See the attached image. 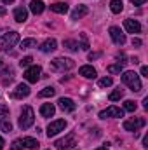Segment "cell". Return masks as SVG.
<instances>
[{"label": "cell", "mask_w": 148, "mask_h": 150, "mask_svg": "<svg viewBox=\"0 0 148 150\" xmlns=\"http://www.w3.org/2000/svg\"><path fill=\"white\" fill-rule=\"evenodd\" d=\"M56 45H58V42H56L54 38H47V40L40 45V51H42V52H51V51L56 49Z\"/></svg>", "instance_id": "e0dca14e"}, {"label": "cell", "mask_w": 148, "mask_h": 150, "mask_svg": "<svg viewBox=\"0 0 148 150\" xmlns=\"http://www.w3.org/2000/svg\"><path fill=\"white\" fill-rule=\"evenodd\" d=\"M14 19H16L18 23L26 21V19H28V11H26L25 7H16V9H14Z\"/></svg>", "instance_id": "5bb4252c"}, {"label": "cell", "mask_w": 148, "mask_h": 150, "mask_svg": "<svg viewBox=\"0 0 148 150\" xmlns=\"http://www.w3.org/2000/svg\"><path fill=\"white\" fill-rule=\"evenodd\" d=\"M19 42V33L18 32H7L0 37V51H9Z\"/></svg>", "instance_id": "7a4b0ae2"}, {"label": "cell", "mask_w": 148, "mask_h": 150, "mask_svg": "<svg viewBox=\"0 0 148 150\" xmlns=\"http://www.w3.org/2000/svg\"><path fill=\"white\" fill-rule=\"evenodd\" d=\"M2 65H4V63H2V58H0V67H2Z\"/></svg>", "instance_id": "ee69618b"}, {"label": "cell", "mask_w": 148, "mask_h": 150, "mask_svg": "<svg viewBox=\"0 0 148 150\" xmlns=\"http://www.w3.org/2000/svg\"><path fill=\"white\" fill-rule=\"evenodd\" d=\"M87 12H89V9H87L85 5H78V7H75L73 12H72V19H80V18H84Z\"/></svg>", "instance_id": "d6986e66"}, {"label": "cell", "mask_w": 148, "mask_h": 150, "mask_svg": "<svg viewBox=\"0 0 148 150\" xmlns=\"http://www.w3.org/2000/svg\"><path fill=\"white\" fill-rule=\"evenodd\" d=\"M30 94V87L26 86V84H19L18 87H16V91L12 93V96L14 98H18V100H21V98H26Z\"/></svg>", "instance_id": "4fadbf2b"}, {"label": "cell", "mask_w": 148, "mask_h": 150, "mask_svg": "<svg viewBox=\"0 0 148 150\" xmlns=\"http://www.w3.org/2000/svg\"><path fill=\"white\" fill-rule=\"evenodd\" d=\"M77 145V138H75L73 133H70L68 136H65L63 140H58L56 142V150H68Z\"/></svg>", "instance_id": "8992f818"}, {"label": "cell", "mask_w": 148, "mask_h": 150, "mask_svg": "<svg viewBox=\"0 0 148 150\" xmlns=\"http://www.w3.org/2000/svg\"><path fill=\"white\" fill-rule=\"evenodd\" d=\"M44 2L42 0H33L32 4H30V11L33 12V14H42V11H44Z\"/></svg>", "instance_id": "ffe728a7"}, {"label": "cell", "mask_w": 148, "mask_h": 150, "mask_svg": "<svg viewBox=\"0 0 148 150\" xmlns=\"http://www.w3.org/2000/svg\"><path fill=\"white\" fill-rule=\"evenodd\" d=\"M2 2H4V4H5V5H7V4H12V2H14V0H2Z\"/></svg>", "instance_id": "b9f144b4"}, {"label": "cell", "mask_w": 148, "mask_h": 150, "mask_svg": "<svg viewBox=\"0 0 148 150\" xmlns=\"http://www.w3.org/2000/svg\"><path fill=\"white\" fill-rule=\"evenodd\" d=\"M4 145H5V143H4V138H2V136H0V150L4 149Z\"/></svg>", "instance_id": "60d3db41"}, {"label": "cell", "mask_w": 148, "mask_h": 150, "mask_svg": "<svg viewBox=\"0 0 148 150\" xmlns=\"http://www.w3.org/2000/svg\"><path fill=\"white\" fill-rule=\"evenodd\" d=\"M96 58H99V52H91L89 54V59H96Z\"/></svg>", "instance_id": "d590c367"}, {"label": "cell", "mask_w": 148, "mask_h": 150, "mask_svg": "<svg viewBox=\"0 0 148 150\" xmlns=\"http://www.w3.org/2000/svg\"><path fill=\"white\" fill-rule=\"evenodd\" d=\"M110 37L117 45H124V44H125V35H124L122 30L117 28V26H111L110 28Z\"/></svg>", "instance_id": "9c48e42d"}, {"label": "cell", "mask_w": 148, "mask_h": 150, "mask_svg": "<svg viewBox=\"0 0 148 150\" xmlns=\"http://www.w3.org/2000/svg\"><path fill=\"white\" fill-rule=\"evenodd\" d=\"M40 74H42L40 67H38V65H33V67L26 68V72H25V79H26L30 84H35L38 79H40Z\"/></svg>", "instance_id": "ba28073f"}, {"label": "cell", "mask_w": 148, "mask_h": 150, "mask_svg": "<svg viewBox=\"0 0 148 150\" xmlns=\"http://www.w3.org/2000/svg\"><path fill=\"white\" fill-rule=\"evenodd\" d=\"M99 117L101 119H106V117H124V110L118 108V107H108L106 110L99 112Z\"/></svg>", "instance_id": "30bf717a"}, {"label": "cell", "mask_w": 148, "mask_h": 150, "mask_svg": "<svg viewBox=\"0 0 148 150\" xmlns=\"http://www.w3.org/2000/svg\"><path fill=\"white\" fill-rule=\"evenodd\" d=\"M122 70H124V65H122L120 61H118L117 65H110V67H108V72H110V74H120Z\"/></svg>", "instance_id": "484cf974"}, {"label": "cell", "mask_w": 148, "mask_h": 150, "mask_svg": "<svg viewBox=\"0 0 148 150\" xmlns=\"http://www.w3.org/2000/svg\"><path fill=\"white\" fill-rule=\"evenodd\" d=\"M51 67L56 72H68L75 67V61L70 59V58H56V59L51 61Z\"/></svg>", "instance_id": "277c9868"}, {"label": "cell", "mask_w": 148, "mask_h": 150, "mask_svg": "<svg viewBox=\"0 0 148 150\" xmlns=\"http://www.w3.org/2000/svg\"><path fill=\"white\" fill-rule=\"evenodd\" d=\"M11 150H23V140H14Z\"/></svg>", "instance_id": "1f68e13d"}, {"label": "cell", "mask_w": 148, "mask_h": 150, "mask_svg": "<svg viewBox=\"0 0 148 150\" xmlns=\"http://www.w3.org/2000/svg\"><path fill=\"white\" fill-rule=\"evenodd\" d=\"M0 16H5V7H0Z\"/></svg>", "instance_id": "ab89813d"}, {"label": "cell", "mask_w": 148, "mask_h": 150, "mask_svg": "<svg viewBox=\"0 0 148 150\" xmlns=\"http://www.w3.org/2000/svg\"><path fill=\"white\" fill-rule=\"evenodd\" d=\"M51 11L52 12H58V14H66L68 12V5L65 2H56V4L51 5Z\"/></svg>", "instance_id": "ac0fdd59"}, {"label": "cell", "mask_w": 148, "mask_h": 150, "mask_svg": "<svg viewBox=\"0 0 148 150\" xmlns=\"http://www.w3.org/2000/svg\"><path fill=\"white\" fill-rule=\"evenodd\" d=\"M35 122V115H33V108L32 107H25L23 112H21V117H19V127L25 131L28 127H32Z\"/></svg>", "instance_id": "3957f363"}, {"label": "cell", "mask_w": 148, "mask_h": 150, "mask_svg": "<svg viewBox=\"0 0 148 150\" xmlns=\"http://www.w3.org/2000/svg\"><path fill=\"white\" fill-rule=\"evenodd\" d=\"M143 107H145V108H148V98H145V100H143Z\"/></svg>", "instance_id": "f35d334b"}, {"label": "cell", "mask_w": 148, "mask_h": 150, "mask_svg": "<svg viewBox=\"0 0 148 150\" xmlns=\"http://www.w3.org/2000/svg\"><path fill=\"white\" fill-rule=\"evenodd\" d=\"M124 110H127V112H134V110H136V103L131 101V100H127V101L124 103Z\"/></svg>", "instance_id": "f546056e"}, {"label": "cell", "mask_w": 148, "mask_h": 150, "mask_svg": "<svg viewBox=\"0 0 148 150\" xmlns=\"http://www.w3.org/2000/svg\"><path fill=\"white\" fill-rule=\"evenodd\" d=\"M99 87H110L111 84H113V80H111V77H103V79H99Z\"/></svg>", "instance_id": "f1b7e54d"}, {"label": "cell", "mask_w": 148, "mask_h": 150, "mask_svg": "<svg viewBox=\"0 0 148 150\" xmlns=\"http://www.w3.org/2000/svg\"><path fill=\"white\" fill-rule=\"evenodd\" d=\"M145 124H147V120H145L143 117H132V119L124 120L122 126H124L125 131H138V129H141Z\"/></svg>", "instance_id": "5b68a950"}, {"label": "cell", "mask_w": 148, "mask_h": 150, "mask_svg": "<svg viewBox=\"0 0 148 150\" xmlns=\"http://www.w3.org/2000/svg\"><path fill=\"white\" fill-rule=\"evenodd\" d=\"M63 45H65L66 49H70V51H78V47H80L75 40H65V42H63Z\"/></svg>", "instance_id": "4316f807"}, {"label": "cell", "mask_w": 148, "mask_h": 150, "mask_svg": "<svg viewBox=\"0 0 148 150\" xmlns=\"http://www.w3.org/2000/svg\"><path fill=\"white\" fill-rule=\"evenodd\" d=\"M110 9H111V12H115V14L122 12V9H124L122 0H111V2H110Z\"/></svg>", "instance_id": "44dd1931"}, {"label": "cell", "mask_w": 148, "mask_h": 150, "mask_svg": "<svg viewBox=\"0 0 148 150\" xmlns=\"http://www.w3.org/2000/svg\"><path fill=\"white\" fill-rule=\"evenodd\" d=\"M141 75L143 77H148V67H141Z\"/></svg>", "instance_id": "e575fe53"}, {"label": "cell", "mask_w": 148, "mask_h": 150, "mask_svg": "<svg viewBox=\"0 0 148 150\" xmlns=\"http://www.w3.org/2000/svg\"><path fill=\"white\" fill-rule=\"evenodd\" d=\"M122 82H124L125 86H129L132 93H140V91H141L140 75L134 74V72H124V74H122Z\"/></svg>", "instance_id": "6da1fadb"}, {"label": "cell", "mask_w": 148, "mask_h": 150, "mask_svg": "<svg viewBox=\"0 0 148 150\" xmlns=\"http://www.w3.org/2000/svg\"><path fill=\"white\" fill-rule=\"evenodd\" d=\"M9 115V107H5V105H0V119H5Z\"/></svg>", "instance_id": "d6a6232c"}, {"label": "cell", "mask_w": 148, "mask_h": 150, "mask_svg": "<svg viewBox=\"0 0 148 150\" xmlns=\"http://www.w3.org/2000/svg\"><path fill=\"white\" fill-rule=\"evenodd\" d=\"M56 94V89L54 87H45V89H42L40 93H38V98H51V96H54Z\"/></svg>", "instance_id": "603a6c76"}, {"label": "cell", "mask_w": 148, "mask_h": 150, "mask_svg": "<svg viewBox=\"0 0 148 150\" xmlns=\"http://www.w3.org/2000/svg\"><path fill=\"white\" fill-rule=\"evenodd\" d=\"M23 145L26 147V149H38V142L35 138H30V136H26V138H23Z\"/></svg>", "instance_id": "7402d4cb"}, {"label": "cell", "mask_w": 148, "mask_h": 150, "mask_svg": "<svg viewBox=\"0 0 148 150\" xmlns=\"http://www.w3.org/2000/svg\"><path fill=\"white\" fill-rule=\"evenodd\" d=\"M58 105H59V108L63 112H73L75 110V103H73V100H70V98H59Z\"/></svg>", "instance_id": "7c38bea8"}, {"label": "cell", "mask_w": 148, "mask_h": 150, "mask_svg": "<svg viewBox=\"0 0 148 150\" xmlns=\"http://www.w3.org/2000/svg\"><path fill=\"white\" fill-rule=\"evenodd\" d=\"M122 96H124V93H122V89H115V91L111 93L110 96H108V100H110V101H117V100H120Z\"/></svg>", "instance_id": "83f0119b"}, {"label": "cell", "mask_w": 148, "mask_h": 150, "mask_svg": "<svg viewBox=\"0 0 148 150\" xmlns=\"http://www.w3.org/2000/svg\"><path fill=\"white\" fill-rule=\"evenodd\" d=\"M0 129H2L4 133H11V131H12V124H11L7 119H0Z\"/></svg>", "instance_id": "d4e9b609"}, {"label": "cell", "mask_w": 148, "mask_h": 150, "mask_svg": "<svg viewBox=\"0 0 148 150\" xmlns=\"http://www.w3.org/2000/svg\"><path fill=\"white\" fill-rule=\"evenodd\" d=\"M65 127H66V122H65L63 119L54 120V122H51V124L47 126V136H49V138H52V136H56L58 133H61Z\"/></svg>", "instance_id": "52a82bcc"}, {"label": "cell", "mask_w": 148, "mask_h": 150, "mask_svg": "<svg viewBox=\"0 0 148 150\" xmlns=\"http://www.w3.org/2000/svg\"><path fill=\"white\" fill-rule=\"evenodd\" d=\"M96 150H108V147H99V149H96Z\"/></svg>", "instance_id": "7bdbcfd3"}, {"label": "cell", "mask_w": 148, "mask_h": 150, "mask_svg": "<svg viewBox=\"0 0 148 150\" xmlns=\"http://www.w3.org/2000/svg\"><path fill=\"white\" fill-rule=\"evenodd\" d=\"M78 74L82 75V77H85V79H94L96 77V70L91 65H84V67H80Z\"/></svg>", "instance_id": "9a60e30c"}, {"label": "cell", "mask_w": 148, "mask_h": 150, "mask_svg": "<svg viewBox=\"0 0 148 150\" xmlns=\"http://www.w3.org/2000/svg\"><path fill=\"white\" fill-rule=\"evenodd\" d=\"M132 2V5H141V4H145L147 0H131Z\"/></svg>", "instance_id": "8d00e7d4"}, {"label": "cell", "mask_w": 148, "mask_h": 150, "mask_svg": "<svg viewBox=\"0 0 148 150\" xmlns=\"http://www.w3.org/2000/svg\"><path fill=\"white\" fill-rule=\"evenodd\" d=\"M54 112H56V108H54L52 103H44V105L40 107V115H42V117H52Z\"/></svg>", "instance_id": "2e32d148"}, {"label": "cell", "mask_w": 148, "mask_h": 150, "mask_svg": "<svg viewBox=\"0 0 148 150\" xmlns=\"http://www.w3.org/2000/svg\"><path fill=\"white\" fill-rule=\"evenodd\" d=\"M32 47H37V40L35 38H26L21 42V49H32Z\"/></svg>", "instance_id": "cb8c5ba5"}, {"label": "cell", "mask_w": 148, "mask_h": 150, "mask_svg": "<svg viewBox=\"0 0 148 150\" xmlns=\"http://www.w3.org/2000/svg\"><path fill=\"white\" fill-rule=\"evenodd\" d=\"M32 61H33V58H32V56H26V58H23V59L19 61V65L26 68V67H30V65H32Z\"/></svg>", "instance_id": "4dcf8cb0"}, {"label": "cell", "mask_w": 148, "mask_h": 150, "mask_svg": "<svg viewBox=\"0 0 148 150\" xmlns=\"http://www.w3.org/2000/svg\"><path fill=\"white\" fill-rule=\"evenodd\" d=\"M124 26L129 33H140L141 32V25L136 21V19H125L124 21Z\"/></svg>", "instance_id": "8fae6325"}, {"label": "cell", "mask_w": 148, "mask_h": 150, "mask_svg": "<svg viewBox=\"0 0 148 150\" xmlns=\"http://www.w3.org/2000/svg\"><path fill=\"white\" fill-rule=\"evenodd\" d=\"M143 147H145V149H148V136H145V138H143Z\"/></svg>", "instance_id": "74e56055"}, {"label": "cell", "mask_w": 148, "mask_h": 150, "mask_svg": "<svg viewBox=\"0 0 148 150\" xmlns=\"http://www.w3.org/2000/svg\"><path fill=\"white\" fill-rule=\"evenodd\" d=\"M141 44H143V42H141L140 38H132V45H134V47H140Z\"/></svg>", "instance_id": "836d02e7"}]
</instances>
